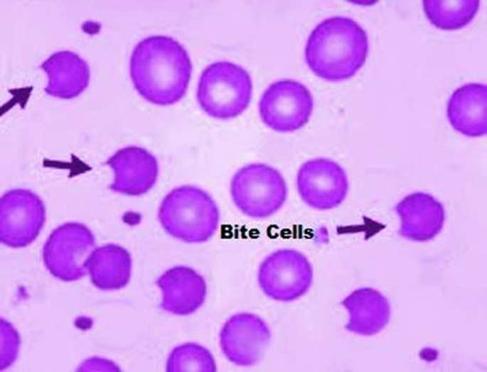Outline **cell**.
<instances>
[{
	"label": "cell",
	"instance_id": "11",
	"mask_svg": "<svg viewBox=\"0 0 487 372\" xmlns=\"http://www.w3.org/2000/svg\"><path fill=\"white\" fill-rule=\"evenodd\" d=\"M220 346L226 359L240 366H250L262 356L271 338L267 324L248 312L230 317L220 332Z\"/></svg>",
	"mask_w": 487,
	"mask_h": 372
},
{
	"label": "cell",
	"instance_id": "8",
	"mask_svg": "<svg viewBox=\"0 0 487 372\" xmlns=\"http://www.w3.org/2000/svg\"><path fill=\"white\" fill-rule=\"evenodd\" d=\"M314 106L309 90L301 83L282 80L272 83L259 102L262 121L278 132H291L309 120Z\"/></svg>",
	"mask_w": 487,
	"mask_h": 372
},
{
	"label": "cell",
	"instance_id": "21",
	"mask_svg": "<svg viewBox=\"0 0 487 372\" xmlns=\"http://www.w3.org/2000/svg\"><path fill=\"white\" fill-rule=\"evenodd\" d=\"M20 338L16 329L6 320L1 319V370L9 367L16 360Z\"/></svg>",
	"mask_w": 487,
	"mask_h": 372
},
{
	"label": "cell",
	"instance_id": "18",
	"mask_svg": "<svg viewBox=\"0 0 487 372\" xmlns=\"http://www.w3.org/2000/svg\"><path fill=\"white\" fill-rule=\"evenodd\" d=\"M350 319L346 329L359 334H375L382 321V301L375 290L362 288L354 291L343 301Z\"/></svg>",
	"mask_w": 487,
	"mask_h": 372
},
{
	"label": "cell",
	"instance_id": "17",
	"mask_svg": "<svg viewBox=\"0 0 487 372\" xmlns=\"http://www.w3.org/2000/svg\"><path fill=\"white\" fill-rule=\"evenodd\" d=\"M92 284L103 290L125 287L131 277L132 258L121 246L109 244L95 248L88 262Z\"/></svg>",
	"mask_w": 487,
	"mask_h": 372
},
{
	"label": "cell",
	"instance_id": "16",
	"mask_svg": "<svg viewBox=\"0 0 487 372\" xmlns=\"http://www.w3.org/2000/svg\"><path fill=\"white\" fill-rule=\"evenodd\" d=\"M486 85L468 83L451 95L446 109L452 127L460 133L478 137L486 134Z\"/></svg>",
	"mask_w": 487,
	"mask_h": 372
},
{
	"label": "cell",
	"instance_id": "3",
	"mask_svg": "<svg viewBox=\"0 0 487 372\" xmlns=\"http://www.w3.org/2000/svg\"><path fill=\"white\" fill-rule=\"evenodd\" d=\"M158 218L163 229L172 237L186 243H202L215 234L220 212L207 192L198 187L182 185L164 197Z\"/></svg>",
	"mask_w": 487,
	"mask_h": 372
},
{
	"label": "cell",
	"instance_id": "19",
	"mask_svg": "<svg viewBox=\"0 0 487 372\" xmlns=\"http://www.w3.org/2000/svg\"><path fill=\"white\" fill-rule=\"evenodd\" d=\"M422 4L432 24L441 30L452 31L466 26L473 20L480 1L426 0Z\"/></svg>",
	"mask_w": 487,
	"mask_h": 372
},
{
	"label": "cell",
	"instance_id": "9",
	"mask_svg": "<svg viewBox=\"0 0 487 372\" xmlns=\"http://www.w3.org/2000/svg\"><path fill=\"white\" fill-rule=\"evenodd\" d=\"M46 221V208L38 195L26 189H13L0 199V241L11 248L31 244Z\"/></svg>",
	"mask_w": 487,
	"mask_h": 372
},
{
	"label": "cell",
	"instance_id": "4",
	"mask_svg": "<svg viewBox=\"0 0 487 372\" xmlns=\"http://www.w3.org/2000/svg\"><path fill=\"white\" fill-rule=\"evenodd\" d=\"M252 84L249 73L228 61L208 65L199 77L196 97L202 109L219 119L235 118L248 106Z\"/></svg>",
	"mask_w": 487,
	"mask_h": 372
},
{
	"label": "cell",
	"instance_id": "1",
	"mask_svg": "<svg viewBox=\"0 0 487 372\" xmlns=\"http://www.w3.org/2000/svg\"><path fill=\"white\" fill-rule=\"evenodd\" d=\"M192 71L186 50L174 38L151 35L134 47L129 73L138 93L157 105H170L186 94Z\"/></svg>",
	"mask_w": 487,
	"mask_h": 372
},
{
	"label": "cell",
	"instance_id": "14",
	"mask_svg": "<svg viewBox=\"0 0 487 372\" xmlns=\"http://www.w3.org/2000/svg\"><path fill=\"white\" fill-rule=\"evenodd\" d=\"M401 220L400 234L414 241H427L441 229L444 209L433 196L417 192L405 197L395 207Z\"/></svg>",
	"mask_w": 487,
	"mask_h": 372
},
{
	"label": "cell",
	"instance_id": "5",
	"mask_svg": "<svg viewBox=\"0 0 487 372\" xmlns=\"http://www.w3.org/2000/svg\"><path fill=\"white\" fill-rule=\"evenodd\" d=\"M230 191L237 208L254 219L273 215L282 208L287 197L282 175L264 163H252L240 168L231 179Z\"/></svg>",
	"mask_w": 487,
	"mask_h": 372
},
{
	"label": "cell",
	"instance_id": "15",
	"mask_svg": "<svg viewBox=\"0 0 487 372\" xmlns=\"http://www.w3.org/2000/svg\"><path fill=\"white\" fill-rule=\"evenodd\" d=\"M40 67L48 76L44 91L50 96L70 99L77 97L88 86L90 72L85 60L70 50L53 53Z\"/></svg>",
	"mask_w": 487,
	"mask_h": 372
},
{
	"label": "cell",
	"instance_id": "7",
	"mask_svg": "<svg viewBox=\"0 0 487 372\" xmlns=\"http://www.w3.org/2000/svg\"><path fill=\"white\" fill-rule=\"evenodd\" d=\"M313 267L302 253L289 248L279 249L260 263L258 284L269 298L282 302L295 300L309 290Z\"/></svg>",
	"mask_w": 487,
	"mask_h": 372
},
{
	"label": "cell",
	"instance_id": "6",
	"mask_svg": "<svg viewBox=\"0 0 487 372\" xmlns=\"http://www.w3.org/2000/svg\"><path fill=\"white\" fill-rule=\"evenodd\" d=\"M95 247V239L90 229L81 223L68 222L48 236L43 248V262L56 278L77 280L87 274Z\"/></svg>",
	"mask_w": 487,
	"mask_h": 372
},
{
	"label": "cell",
	"instance_id": "10",
	"mask_svg": "<svg viewBox=\"0 0 487 372\" xmlns=\"http://www.w3.org/2000/svg\"><path fill=\"white\" fill-rule=\"evenodd\" d=\"M296 187L301 199L309 207L327 210L343 202L349 184L341 165L332 160L320 158L301 165L296 175Z\"/></svg>",
	"mask_w": 487,
	"mask_h": 372
},
{
	"label": "cell",
	"instance_id": "13",
	"mask_svg": "<svg viewBox=\"0 0 487 372\" xmlns=\"http://www.w3.org/2000/svg\"><path fill=\"white\" fill-rule=\"evenodd\" d=\"M162 293L161 308L176 315H188L203 304L206 283L193 268L178 266L166 270L156 280Z\"/></svg>",
	"mask_w": 487,
	"mask_h": 372
},
{
	"label": "cell",
	"instance_id": "20",
	"mask_svg": "<svg viewBox=\"0 0 487 372\" xmlns=\"http://www.w3.org/2000/svg\"><path fill=\"white\" fill-rule=\"evenodd\" d=\"M166 371L214 372L216 364L212 354L203 346L186 343L176 346L169 354Z\"/></svg>",
	"mask_w": 487,
	"mask_h": 372
},
{
	"label": "cell",
	"instance_id": "2",
	"mask_svg": "<svg viewBox=\"0 0 487 372\" xmlns=\"http://www.w3.org/2000/svg\"><path fill=\"white\" fill-rule=\"evenodd\" d=\"M365 31L354 20L333 16L319 23L310 33L305 60L318 77L338 82L353 77L368 53Z\"/></svg>",
	"mask_w": 487,
	"mask_h": 372
},
{
	"label": "cell",
	"instance_id": "12",
	"mask_svg": "<svg viewBox=\"0 0 487 372\" xmlns=\"http://www.w3.org/2000/svg\"><path fill=\"white\" fill-rule=\"evenodd\" d=\"M114 173L109 188L115 192L139 196L156 184L159 165L156 157L146 149L129 146L116 151L106 162Z\"/></svg>",
	"mask_w": 487,
	"mask_h": 372
}]
</instances>
